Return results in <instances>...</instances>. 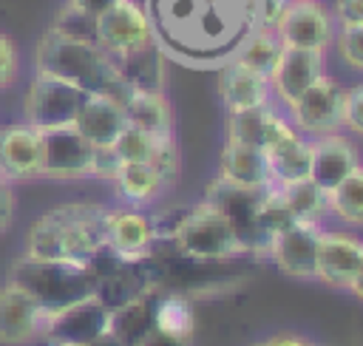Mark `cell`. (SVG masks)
I'll return each mask as SVG.
<instances>
[{"label":"cell","instance_id":"obj_1","mask_svg":"<svg viewBox=\"0 0 363 346\" xmlns=\"http://www.w3.org/2000/svg\"><path fill=\"white\" fill-rule=\"evenodd\" d=\"M164 60L218 71L255 28V0H142Z\"/></svg>","mask_w":363,"mask_h":346},{"label":"cell","instance_id":"obj_2","mask_svg":"<svg viewBox=\"0 0 363 346\" xmlns=\"http://www.w3.org/2000/svg\"><path fill=\"white\" fill-rule=\"evenodd\" d=\"M108 207L99 201H62L31 221L26 230V255L88 261L105 247Z\"/></svg>","mask_w":363,"mask_h":346},{"label":"cell","instance_id":"obj_3","mask_svg":"<svg viewBox=\"0 0 363 346\" xmlns=\"http://www.w3.org/2000/svg\"><path fill=\"white\" fill-rule=\"evenodd\" d=\"M34 74L60 79L82 94H111L122 99L128 91L108 51H102L94 40H77V37L60 34L51 26L37 40Z\"/></svg>","mask_w":363,"mask_h":346},{"label":"cell","instance_id":"obj_4","mask_svg":"<svg viewBox=\"0 0 363 346\" xmlns=\"http://www.w3.org/2000/svg\"><path fill=\"white\" fill-rule=\"evenodd\" d=\"M6 281L31 295L48 318L96 295V275L88 261L34 258L23 252L11 261Z\"/></svg>","mask_w":363,"mask_h":346},{"label":"cell","instance_id":"obj_5","mask_svg":"<svg viewBox=\"0 0 363 346\" xmlns=\"http://www.w3.org/2000/svg\"><path fill=\"white\" fill-rule=\"evenodd\" d=\"M167 238L182 255L193 261H230L247 255V247L235 235L233 224L210 201L184 207Z\"/></svg>","mask_w":363,"mask_h":346},{"label":"cell","instance_id":"obj_6","mask_svg":"<svg viewBox=\"0 0 363 346\" xmlns=\"http://www.w3.org/2000/svg\"><path fill=\"white\" fill-rule=\"evenodd\" d=\"M312 281L335 289L363 295V241L352 230H320Z\"/></svg>","mask_w":363,"mask_h":346},{"label":"cell","instance_id":"obj_7","mask_svg":"<svg viewBox=\"0 0 363 346\" xmlns=\"http://www.w3.org/2000/svg\"><path fill=\"white\" fill-rule=\"evenodd\" d=\"M343 85L332 74H320L292 105H286V119L292 128L309 139L340 130Z\"/></svg>","mask_w":363,"mask_h":346},{"label":"cell","instance_id":"obj_8","mask_svg":"<svg viewBox=\"0 0 363 346\" xmlns=\"http://www.w3.org/2000/svg\"><path fill=\"white\" fill-rule=\"evenodd\" d=\"M82 91L34 74L28 82L26 99H23V122L34 125L37 130H54V128H68L82 105Z\"/></svg>","mask_w":363,"mask_h":346},{"label":"cell","instance_id":"obj_9","mask_svg":"<svg viewBox=\"0 0 363 346\" xmlns=\"http://www.w3.org/2000/svg\"><path fill=\"white\" fill-rule=\"evenodd\" d=\"M94 145L82 139L71 125L43 130V170L40 179L79 182L94 176Z\"/></svg>","mask_w":363,"mask_h":346},{"label":"cell","instance_id":"obj_10","mask_svg":"<svg viewBox=\"0 0 363 346\" xmlns=\"http://www.w3.org/2000/svg\"><path fill=\"white\" fill-rule=\"evenodd\" d=\"M264 190H250V187H238L224 179H216L204 196V201H210L233 224L235 235L252 255H267V250H269V244L264 241V235L258 233V224H255V213H258V201H261Z\"/></svg>","mask_w":363,"mask_h":346},{"label":"cell","instance_id":"obj_11","mask_svg":"<svg viewBox=\"0 0 363 346\" xmlns=\"http://www.w3.org/2000/svg\"><path fill=\"white\" fill-rule=\"evenodd\" d=\"M94 43L108 51L111 57H119L125 51H133L139 45L153 43L147 14L139 0H119L108 11H102L94 20Z\"/></svg>","mask_w":363,"mask_h":346},{"label":"cell","instance_id":"obj_12","mask_svg":"<svg viewBox=\"0 0 363 346\" xmlns=\"http://www.w3.org/2000/svg\"><path fill=\"white\" fill-rule=\"evenodd\" d=\"M335 20L318 0H295L286 3L284 14L275 23V34L286 48H312L326 51L335 40Z\"/></svg>","mask_w":363,"mask_h":346},{"label":"cell","instance_id":"obj_13","mask_svg":"<svg viewBox=\"0 0 363 346\" xmlns=\"http://www.w3.org/2000/svg\"><path fill=\"white\" fill-rule=\"evenodd\" d=\"M159 235L153 216L142 207H108L105 218V247L125 258V261H142L153 255Z\"/></svg>","mask_w":363,"mask_h":346},{"label":"cell","instance_id":"obj_14","mask_svg":"<svg viewBox=\"0 0 363 346\" xmlns=\"http://www.w3.org/2000/svg\"><path fill=\"white\" fill-rule=\"evenodd\" d=\"M320 230H323V224H318V221H292L286 230L272 235L267 255L286 278L312 281Z\"/></svg>","mask_w":363,"mask_h":346},{"label":"cell","instance_id":"obj_15","mask_svg":"<svg viewBox=\"0 0 363 346\" xmlns=\"http://www.w3.org/2000/svg\"><path fill=\"white\" fill-rule=\"evenodd\" d=\"M108 306H102L96 298L79 301L45 320L43 340L57 346H85L108 335Z\"/></svg>","mask_w":363,"mask_h":346},{"label":"cell","instance_id":"obj_16","mask_svg":"<svg viewBox=\"0 0 363 346\" xmlns=\"http://www.w3.org/2000/svg\"><path fill=\"white\" fill-rule=\"evenodd\" d=\"M43 170V130L28 122L0 128V176L6 182H31Z\"/></svg>","mask_w":363,"mask_h":346},{"label":"cell","instance_id":"obj_17","mask_svg":"<svg viewBox=\"0 0 363 346\" xmlns=\"http://www.w3.org/2000/svg\"><path fill=\"white\" fill-rule=\"evenodd\" d=\"M320 74H326V51H312V48H286L269 74V88L272 99L286 108L292 105Z\"/></svg>","mask_w":363,"mask_h":346},{"label":"cell","instance_id":"obj_18","mask_svg":"<svg viewBox=\"0 0 363 346\" xmlns=\"http://www.w3.org/2000/svg\"><path fill=\"white\" fill-rule=\"evenodd\" d=\"M48 315L40 309V303L26 295L14 284L0 286V343L6 346H23L37 337H43Z\"/></svg>","mask_w":363,"mask_h":346},{"label":"cell","instance_id":"obj_19","mask_svg":"<svg viewBox=\"0 0 363 346\" xmlns=\"http://www.w3.org/2000/svg\"><path fill=\"white\" fill-rule=\"evenodd\" d=\"M312 142V164H309V179L329 193L335 184H340L352 170L360 167V153L352 136L335 130L309 139Z\"/></svg>","mask_w":363,"mask_h":346},{"label":"cell","instance_id":"obj_20","mask_svg":"<svg viewBox=\"0 0 363 346\" xmlns=\"http://www.w3.org/2000/svg\"><path fill=\"white\" fill-rule=\"evenodd\" d=\"M218 96L227 113L238 111H252V108H267L272 105V88L269 77L252 71L241 60H227L218 68Z\"/></svg>","mask_w":363,"mask_h":346},{"label":"cell","instance_id":"obj_21","mask_svg":"<svg viewBox=\"0 0 363 346\" xmlns=\"http://www.w3.org/2000/svg\"><path fill=\"white\" fill-rule=\"evenodd\" d=\"M71 128L88 139L94 147H108L128 128V116L119 96L111 94H85Z\"/></svg>","mask_w":363,"mask_h":346},{"label":"cell","instance_id":"obj_22","mask_svg":"<svg viewBox=\"0 0 363 346\" xmlns=\"http://www.w3.org/2000/svg\"><path fill=\"white\" fill-rule=\"evenodd\" d=\"M295 133L292 122L286 119V113L275 111L272 105L267 108H252V111H238V113H227L224 122V136L233 142H244L252 147H269L278 139Z\"/></svg>","mask_w":363,"mask_h":346},{"label":"cell","instance_id":"obj_23","mask_svg":"<svg viewBox=\"0 0 363 346\" xmlns=\"http://www.w3.org/2000/svg\"><path fill=\"white\" fill-rule=\"evenodd\" d=\"M218 179L250 187V190H264L269 187V170H267V156L261 147L244 145L224 139V147L218 153Z\"/></svg>","mask_w":363,"mask_h":346},{"label":"cell","instance_id":"obj_24","mask_svg":"<svg viewBox=\"0 0 363 346\" xmlns=\"http://www.w3.org/2000/svg\"><path fill=\"white\" fill-rule=\"evenodd\" d=\"M267 170H269V187H284L301 179H309L312 164V142L303 133H289L278 139L275 145L264 147Z\"/></svg>","mask_w":363,"mask_h":346},{"label":"cell","instance_id":"obj_25","mask_svg":"<svg viewBox=\"0 0 363 346\" xmlns=\"http://www.w3.org/2000/svg\"><path fill=\"white\" fill-rule=\"evenodd\" d=\"M164 62L167 60L156 43L113 57L116 74L128 91H164Z\"/></svg>","mask_w":363,"mask_h":346},{"label":"cell","instance_id":"obj_26","mask_svg":"<svg viewBox=\"0 0 363 346\" xmlns=\"http://www.w3.org/2000/svg\"><path fill=\"white\" fill-rule=\"evenodd\" d=\"M122 108H125L128 125L150 136L173 133V105L164 96V91H125Z\"/></svg>","mask_w":363,"mask_h":346},{"label":"cell","instance_id":"obj_27","mask_svg":"<svg viewBox=\"0 0 363 346\" xmlns=\"http://www.w3.org/2000/svg\"><path fill=\"white\" fill-rule=\"evenodd\" d=\"M111 184H113V193L122 204L142 207V210L147 204H153L167 187L162 182V176L147 162H122L116 167V173L111 176Z\"/></svg>","mask_w":363,"mask_h":346},{"label":"cell","instance_id":"obj_28","mask_svg":"<svg viewBox=\"0 0 363 346\" xmlns=\"http://www.w3.org/2000/svg\"><path fill=\"white\" fill-rule=\"evenodd\" d=\"M153 329V289L108 312V337L119 346H139Z\"/></svg>","mask_w":363,"mask_h":346},{"label":"cell","instance_id":"obj_29","mask_svg":"<svg viewBox=\"0 0 363 346\" xmlns=\"http://www.w3.org/2000/svg\"><path fill=\"white\" fill-rule=\"evenodd\" d=\"M153 329L176 337V340H193L196 332V315L193 303L182 292H156L153 289Z\"/></svg>","mask_w":363,"mask_h":346},{"label":"cell","instance_id":"obj_30","mask_svg":"<svg viewBox=\"0 0 363 346\" xmlns=\"http://www.w3.org/2000/svg\"><path fill=\"white\" fill-rule=\"evenodd\" d=\"M326 216H335L346 227L363 224V167L352 170L326 193Z\"/></svg>","mask_w":363,"mask_h":346},{"label":"cell","instance_id":"obj_31","mask_svg":"<svg viewBox=\"0 0 363 346\" xmlns=\"http://www.w3.org/2000/svg\"><path fill=\"white\" fill-rule=\"evenodd\" d=\"M281 54H284V43L278 40L275 28H252L250 37L241 43L235 60H241V62L250 65L252 71L269 77V74L275 71Z\"/></svg>","mask_w":363,"mask_h":346},{"label":"cell","instance_id":"obj_32","mask_svg":"<svg viewBox=\"0 0 363 346\" xmlns=\"http://www.w3.org/2000/svg\"><path fill=\"white\" fill-rule=\"evenodd\" d=\"M286 210L292 213L295 221H318L323 224L326 218V193L312 182V179H301L292 184L278 187Z\"/></svg>","mask_w":363,"mask_h":346},{"label":"cell","instance_id":"obj_33","mask_svg":"<svg viewBox=\"0 0 363 346\" xmlns=\"http://www.w3.org/2000/svg\"><path fill=\"white\" fill-rule=\"evenodd\" d=\"M147 164L162 176L164 184H173L179 176V147H176V136H153V147L147 156Z\"/></svg>","mask_w":363,"mask_h":346},{"label":"cell","instance_id":"obj_34","mask_svg":"<svg viewBox=\"0 0 363 346\" xmlns=\"http://www.w3.org/2000/svg\"><path fill=\"white\" fill-rule=\"evenodd\" d=\"M332 45L337 48V57L349 71H363V26L337 28Z\"/></svg>","mask_w":363,"mask_h":346},{"label":"cell","instance_id":"obj_35","mask_svg":"<svg viewBox=\"0 0 363 346\" xmlns=\"http://www.w3.org/2000/svg\"><path fill=\"white\" fill-rule=\"evenodd\" d=\"M150 147H153V136L133 128V125H128L113 142V150H116L119 162H147Z\"/></svg>","mask_w":363,"mask_h":346},{"label":"cell","instance_id":"obj_36","mask_svg":"<svg viewBox=\"0 0 363 346\" xmlns=\"http://www.w3.org/2000/svg\"><path fill=\"white\" fill-rule=\"evenodd\" d=\"M340 130H349L352 136H360V130H363V85L360 82L343 88Z\"/></svg>","mask_w":363,"mask_h":346},{"label":"cell","instance_id":"obj_37","mask_svg":"<svg viewBox=\"0 0 363 346\" xmlns=\"http://www.w3.org/2000/svg\"><path fill=\"white\" fill-rule=\"evenodd\" d=\"M51 28H57L60 34H68V37H77V40H94V17L71 9L68 3L60 9V14L54 17Z\"/></svg>","mask_w":363,"mask_h":346},{"label":"cell","instance_id":"obj_38","mask_svg":"<svg viewBox=\"0 0 363 346\" xmlns=\"http://www.w3.org/2000/svg\"><path fill=\"white\" fill-rule=\"evenodd\" d=\"M20 74V51L17 43L0 31V91H6L9 85H14Z\"/></svg>","mask_w":363,"mask_h":346},{"label":"cell","instance_id":"obj_39","mask_svg":"<svg viewBox=\"0 0 363 346\" xmlns=\"http://www.w3.org/2000/svg\"><path fill=\"white\" fill-rule=\"evenodd\" d=\"M332 20H335L337 28L363 26V0H335Z\"/></svg>","mask_w":363,"mask_h":346},{"label":"cell","instance_id":"obj_40","mask_svg":"<svg viewBox=\"0 0 363 346\" xmlns=\"http://www.w3.org/2000/svg\"><path fill=\"white\" fill-rule=\"evenodd\" d=\"M14 213H17V196H14V184L6 182L0 176V235L11 230L14 224Z\"/></svg>","mask_w":363,"mask_h":346},{"label":"cell","instance_id":"obj_41","mask_svg":"<svg viewBox=\"0 0 363 346\" xmlns=\"http://www.w3.org/2000/svg\"><path fill=\"white\" fill-rule=\"evenodd\" d=\"M119 164H122V162H119L113 145H108V147H96V150H94V179H105V182H111V176L116 173Z\"/></svg>","mask_w":363,"mask_h":346},{"label":"cell","instance_id":"obj_42","mask_svg":"<svg viewBox=\"0 0 363 346\" xmlns=\"http://www.w3.org/2000/svg\"><path fill=\"white\" fill-rule=\"evenodd\" d=\"M71 9H77V11H82V14H88V17H99L102 11H108L113 3H119V0H65Z\"/></svg>","mask_w":363,"mask_h":346},{"label":"cell","instance_id":"obj_43","mask_svg":"<svg viewBox=\"0 0 363 346\" xmlns=\"http://www.w3.org/2000/svg\"><path fill=\"white\" fill-rule=\"evenodd\" d=\"M267 346H315L312 340L301 337V335H292V332H281V335H272V337H264Z\"/></svg>","mask_w":363,"mask_h":346},{"label":"cell","instance_id":"obj_44","mask_svg":"<svg viewBox=\"0 0 363 346\" xmlns=\"http://www.w3.org/2000/svg\"><path fill=\"white\" fill-rule=\"evenodd\" d=\"M139 346H190V343H187V340H176V337H167V335L150 329V335H147Z\"/></svg>","mask_w":363,"mask_h":346},{"label":"cell","instance_id":"obj_45","mask_svg":"<svg viewBox=\"0 0 363 346\" xmlns=\"http://www.w3.org/2000/svg\"><path fill=\"white\" fill-rule=\"evenodd\" d=\"M85 346H119V343H113V340L105 335V337H99V340H94V343H85Z\"/></svg>","mask_w":363,"mask_h":346},{"label":"cell","instance_id":"obj_46","mask_svg":"<svg viewBox=\"0 0 363 346\" xmlns=\"http://www.w3.org/2000/svg\"><path fill=\"white\" fill-rule=\"evenodd\" d=\"M250 346H267V343H264V340H255V343H250Z\"/></svg>","mask_w":363,"mask_h":346},{"label":"cell","instance_id":"obj_47","mask_svg":"<svg viewBox=\"0 0 363 346\" xmlns=\"http://www.w3.org/2000/svg\"><path fill=\"white\" fill-rule=\"evenodd\" d=\"M45 346H57V343H45Z\"/></svg>","mask_w":363,"mask_h":346}]
</instances>
